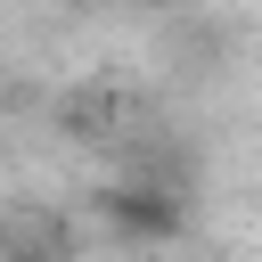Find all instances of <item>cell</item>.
<instances>
[{
    "instance_id": "obj_1",
    "label": "cell",
    "mask_w": 262,
    "mask_h": 262,
    "mask_svg": "<svg viewBox=\"0 0 262 262\" xmlns=\"http://www.w3.org/2000/svg\"><path fill=\"white\" fill-rule=\"evenodd\" d=\"M98 221L123 246H172L188 229V196L164 180H115V188H98Z\"/></svg>"
},
{
    "instance_id": "obj_2",
    "label": "cell",
    "mask_w": 262,
    "mask_h": 262,
    "mask_svg": "<svg viewBox=\"0 0 262 262\" xmlns=\"http://www.w3.org/2000/svg\"><path fill=\"white\" fill-rule=\"evenodd\" d=\"M98 8H131V16H164V8H180V0H98Z\"/></svg>"
}]
</instances>
